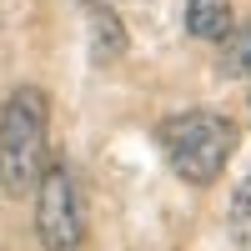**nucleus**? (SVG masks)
<instances>
[{"mask_svg":"<svg viewBox=\"0 0 251 251\" xmlns=\"http://www.w3.org/2000/svg\"><path fill=\"white\" fill-rule=\"evenodd\" d=\"M46 126L50 100L35 86H15L0 100V191L25 196L46 176Z\"/></svg>","mask_w":251,"mask_h":251,"instance_id":"1","label":"nucleus"},{"mask_svg":"<svg viewBox=\"0 0 251 251\" xmlns=\"http://www.w3.org/2000/svg\"><path fill=\"white\" fill-rule=\"evenodd\" d=\"M161 156L186 186H211L236 151V126L216 111H181L156 126Z\"/></svg>","mask_w":251,"mask_h":251,"instance_id":"2","label":"nucleus"},{"mask_svg":"<svg viewBox=\"0 0 251 251\" xmlns=\"http://www.w3.org/2000/svg\"><path fill=\"white\" fill-rule=\"evenodd\" d=\"M35 236L46 251H80L86 241L80 191L66 166H46V176L35 181Z\"/></svg>","mask_w":251,"mask_h":251,"instance_id":"3","label":"nucleus"},{"mask_svg":"<svg viewBox=\"0 0 251 251\" xmlns=\"http://www.w3.org/2000/svg\"><path fill=\"white\" fill-rule=\"evenodd\" d=\"M231 25V0H186V30L196 40H226Z\"/></svg>","mask_w":251,"mask_h":251,"instance_id":"4","label":"nucleus"},{"mask_svg":"<svg viewBox=\"0 0 251 251\" xmlns=\"http://www.w3.org/2000/svg\"><path fill=\"white\" fill-rule=\"evenodd\" d=\"M121 50H126L121 20L106 5H91V60H96V66H111V60H121Z\"/></svg>","mask_w":251,"mask_h":251,"instance_id":"5","label":"nucleus"},{"mask_svg":"<svg viewBox=\"0 0 251 251\" xmlns=\"http://www.w3.org/2000/svg\"><path fill=\"white\" fill-rule=\"evenodd\" d=\"M226 226H231V241H236L241 251H251V171H246V181L231 191V211H226Z\"/></svg>","mask_w":251,"mask_h":251,"instance_id":"6","label":"nucleus"},{"mask_svg":"<svg viewBox=\"0 0 251 251\" xmlns=\"http://www.w3.org/2000/svg\"><path fill=\"white\" fill-rule=\"evenodd\" d=\"M226 71L251 75V25H231V35H226Z\"/></svg>","mask_w":251,"mask_h":251,"instance_id":"7","label":"nucleus"}]
</instances>
